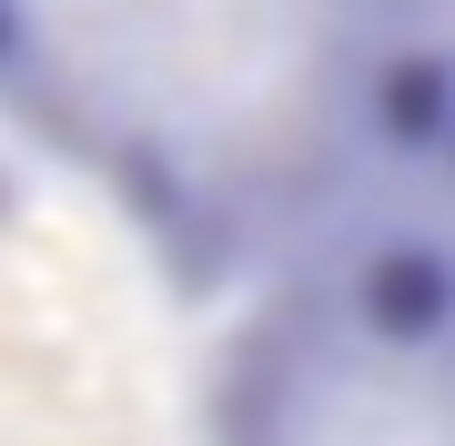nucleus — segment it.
<instances>
[{
	"instance_id": "nucleus-2",
	"label": "nucleus",
	"mask_w": 455,
	"mask_h": 446,
	"mask_svg": "<svg viewBox=\"0 0 455 446\" xmlns=\"http://www.w3.org/2000/svg\"><path fill=\"white\" fill-rule=\"evenodd\" d=\"M0 446H203L152 325V254L0 133Z\"/></svg>"
},
{
	"instance_id": "nucleus-3",
	"label": "nucleus",
	"mask_w": 455,
	"mask_h": 446,
	"mask_svg": "<svg viewBox=\"0 0 455 446\" xmlns=\"http://www.w3.org/2000/svg\"><path fill=\"white\" fill-rule=\"evenodd\" d=\"M203 446H455V264L374 254L274 284L193 385Z\"/></svg>"
},
{
	"instance_id": "nucleus-1",
	"label": "nucleus",
	"mask_w": 455,
	"mask_h": 446,
	"mask_svg": "<svg viewBox=\"0 0 455 446\" xmlns=\"http://www.w3.org/2000/svg\"><path fill=\"white\" fill-rule=\"evenodd\" d=\"M435 112L455 61L395 0H0V133L172 264H283L314 203Z\"/></svg>"
}]
</instances>
